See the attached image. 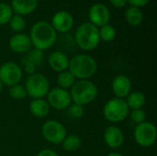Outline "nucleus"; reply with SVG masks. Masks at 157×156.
Masks as SVG:
<instances>
[{
    "mask_svg": "<svg viewBox=\"0 0 157 156\" xmlns=\"http://www.w3.org/2000/svg\"><path fill=\"white\" fill-rule=\"evenodd\" d=\"M29 36L35 49L44 51L54 45L57 32L47 21H38L31 27Z\"/></svg>",
    "mask_w": 157,
    "mask_h": 156,
    "instance_id": "obj_1",
    "label": "nucleus"
},
{
    "mask_svg": "<svg viewBox=\"0 0 157 156\" xmlns=\"http://www.w3.org/2000/svg\"><path fill=\"white\" fill-rule=\"evenodd\" d=\"M68 71L77 80H89L97 73L98 63L91 55L81 53L69 60Z\"/></svg>",
    "mask_w": 157,
    "mask_h": 156,
    "instance_id": "obj_2",
    "label": "nucleus"
},
{
    "mask_svg": "<svg viewBox=\"0 0 157 156\" xmlns=\"http://www.w3.org/2000/svg\"><path fill=\"white\" fill-rule=\"evenodd\" d=\"M75 40L81 50L85 51H93L100 42L98 28L90 22L82 23L75 31Z\"/></svg>",
    "mask_w": 157,
    "mask_h": 156,
    "instance_id": "obj_3",
    "label": "nucleus"
},
{
    "mask_svg": "<svg viewBox=\"0 0 157 156\" xmlns=\"http://www.w3.org/2000/svg\"><path fill=\"white\" fill-rule=\"evenodd\" d=\"M72 102L86 106L93 102L98 95V86L90 80H76L70 89Z\"/></svg>",
    "mask_w": 157,
    "mask_h": 156,
    "instance_id": "obj_4",
    "label": "nucleus"
},
{
    "mask_svg": "<svg viewBox=\"0 0 157 156\" xmlns=\"http://www.w3.org/2000/svg\"><path fill=\"white\" fill-rule=\"evenodd\" d=\"M102 113L108 121L111 123H120L128 118L130 108H128L125 99L113 97L105 103Z\"/></svg>",
    "mask_w": 157,
    "mask_h": 156,
    "instance_id": "obj_5",
    "label": "nucleus"
},
{
    "mask_svg": "<svg viewBox=\"0 0 157 156\" xmlns=\"http://www.w3.org/2000/svg\"><path fill=\"white\" fill-rule=\"evenodd\" d=\"M24 86L27 96L31 99L44 98L50 90V82L44 74L34 73L27 77Z\"/></svg>",
    "mask_w": 157,
    "mask_h": 156,
    "instance_id": "obj_6",
    "label": "nucleus"
},
{
    "mask_svg": "<svg viewBox=\"0 0 157 156\" xmlns=\"http://www.w3.org/2000/svg\"><path fill=\"white\" fill-rule=\"evenodd\" d=\"M41 134L46 142L58 145L62 144L67 135V131L62 122L55 120H49L42 124Z\"/></svg>",
    "mask_w": 157,
    "mask_h": 156,
    "instance_id": "obj_7",
    "label": "nucleus"
},
{
    "mask_svg": "<svg viewBox=\"0 0 157 156\" xmlns=\"http://www.w3.org/2000/svg\"><path fill=\"white\" fill-rule=\"evenodd\" d=\"M133 136L138 145L144 148H149L156 142V127L154 123L149 121L137 124L133 131Z\"/></svg>",
    "mask_w": 157,
    "mask_h": 156,
    "instance_id": "obj_8",
    "label": "nucleus"
},
{
    "mask_svg": "<svg viewBox=\"0 0 157 156\" xmlns=\"http://www.w3.org/2000/svg\"><path fill=\"white\" fill-rule=\"evenodd\" d=\"M23 71L20 65L15 62H6L0 65V82L7 86H11L22 80Z\"/></svg>",
    "mask_w": 157,
    "mask_h": 156,
    "instance_id": "obj_9",
    "label": "nucleus"
},
{
    "mask_svg": "<svg viewBox=\"0 0 157 156\" xmlns=\"http://www.w3.org/2000/svg\"><path fill=\"white\" fill-rule=\"evenodd\" d=\"M46 97L49 106L55 110H64L72 104L69 91L58 86L50 89Z\"/></svg>",
    "mask_w": 157,
    "mask_h": 156,
    "instance_id": "obj_10",
    "label": "nucleus"
},
{
    "mask_svg": "<svg viewBox=\"0 0 157 156\" xmlns=\"http://www.w3.org/2000/svg\"><path fill=\"white\" fill-rule=\"evenodd\" d=\"M90 23L96 27H102L109 24L110 19V11L109 7L102 3H96L91 6L88 12Z\"/></svg>",
    "mask_w": 157,
    "mask_h": 156,
    "instance_id": "obj_11",
    "label": "nucleus"
},
{
    "mask_svg": "<svg viewBox=\"0 0 157 156\" xmlns=\"http://www.w3.org/2000/svg\"><path fill=\"white\" fill-rule=\"evenodd\" d=\"M132 84L131 79L125 74H119L115 76L111 83V89L115 97L125 99L132 92Z\"/></svg>",
    "mask_w": 157,
    "mask_h": 156,
    "instance_id": "obj_12",
    "label": "nucleus"
},
{
    "mask_svg": "<svg viewBox=\"0 0 157 156\" xmlns=\"http://www.w3.org/2000/svg\"><path fill=\"white\" fill-rule=\"evenodd\" d=\"M52 26L57 32L65 33L74 26V17L68 11L61 10L56 12L52 18Z\"/></svg>",
    "mask_w": 157,
    "mask_h": 156,
    "instance_id": "obj_13",
    "label": "nucleus"
},
{
    "mask_svg": "<svg viewBox=\"0 0 157 156\" xmlns=\"http://www.w3.org/2000/svg\"><path fill=\"white\" fill-rule=\"evenodd\" d=\"M105 143L110 149H118L124 143V133L118 126H109L103 134Z\"/></svg>",
    "mask_w": 157,
    "mask_h": 156,
    "instance_id": "obj_14",
    "label": "nucleus"
},
{
    "mask_svg": "<svg viewBox=\"0 0 157 156\" xmlns=\"http://www.w3.org/2000/svg\"><path fill=\"white\" fill-rule=\"evenodd\" d=\"M9 48L16 53H26L31 50L32 44L29 36L24 33L14 34L8 41Z\"/></svg>",
    "mask_w": 157,
    "mask_h": 156,
    "instance_id": "obj_15",
    "label": "nucleus"
},
{
    "mask_svg": "<svg viewBox=\"0 0 157 156\" xmlns=\"http://www.w3.org/2000/svg\"><path fill=\"white\" fill-rule=\"evenodd\" d=\"M48 63L51 69L56 73H62L68 70L69 66V58L68 56L60 51L52 52L48 57Z\"/></svg>",
    "mask_w": 157,
    "mask_h": 156,
    "instance_id": "obj_16",
    "label": "nucleus"
},
{
    "mask_svg": "<svg viewBox=\"0 0 157 156\" xmlns=\"http://www.w3.org/2000/svg\"><path fill=\"white\" fill-rule=\"evenodd\" d=\"M39 0H12V11L19 16H27L35 11L38 6Z\"/></svg>",
    "mask_w": 157,
    "mask_h": 156,
    "instance_id": "obj_17",
    "label": "nucleus"
},
{
    "mask_svg": "<svg viewBox=\"0 0 157 156\" xmlns=\"http://www.w3.org/2000/svg\"><path fill=\"white\" fill-rule=\"evenodd\" d=\"M29 108L32 116L42 119L47 117V115L50 113L51 107L49 106L47 100H45L44 98H35L31 99Z\"/></svg>",
    "mask_w": 157,
    "mask_h": 156,
    "instance_id": "obj_18",
    "label": "nucleus"
},
{
    "mask_svg": "<svg viewBox=\"0 0 157 156\" xmlns=\"http://www.w3.org/2000/svg\"><path fill=\"white\" fill-rule=\"evenodd\" d=\"M125 101L130 110H133L143 108L146 102V98L144 93L140 91H133L128 95V97L125 98Z\"/></svg>",
    "mask_w": 157,
    "mask_h": 156,
    "instance_id": "obj_19",
    "label": "nucleus"
},
{
    "mask_svg": "<svg viewBox=\"0 0 157 156\" xmlns=\"http://www.w3.org/2000/svg\"><path fill=\"white\" fill-rule=\"evenodd\" d=\"M125 19L129 25L132 27L140 26L144 20V14L140 7L130 6L127 8L125 12Z\"/></svg>",
    "mask_w": 157,
    "mask_h": 156,
    "instance_id": "obj_20",
    "label": "nucleus"
},
{
    "mask_svg": "<svg viewBox=\"0 0 157 156\" xmlns=\"http://www.w3.org/2000/svg\"><path fill=\"white\" fill-rule=\"evenodd\" d=\"M63 149L67 152H75L80 149L82 146V140L79 136L71 134L66 135L64 140L62 143Z\"/></svg>",
    "mask_w": 157,
    "mask_h": 156,
    "instance_id": "obj_21",
    "label": "nucleus"
},
{
    "mask_svg": "<svg viewBox=\"0 0 157 156\" xmlns=\"http://www.w3.org/2000/svg\"><path fill=\"white\" fill-rule=\"evenodd\" d=\"M75 81H76V79L68 70L59 73V74L57 76L58 87H60L62 89H65V90L71 89V87L73 86V85L75 84Z\"/></svg>",
    "mask_w": 157,
    "mask_h": 156,
    "instance_id": "obj_22",
    "label": "nucleus"
},
{
    "mask_svg": "<svg viewBox=\"0 0 157 156\" xmlns=\"http://www.w3.org/2000/svg\"><path fill=\"white\" fill-rule=\"evenodd\" d=\"M98 31H99L100 40H102L104 41L109 42V41H112L116 38V29L113 26H111L109 24L100 27Z\"/></svg>",
    "mask_w": 157,
    "mask_h": 156,
    "instance_id": "obj_23",
    "label": "nucleus"
},
{
    "mask_svg": "<svg viewBox=\"0 0 157 156\" xmlns=\"http://www.w3.org/2000/svg\"><path fill=\"white\" fill-rule=\"evenodd\" d=\"M9 27L10 29L15 31L16 33H21V31L26 27V21L22 16L19 15H13L9 20Z\"/></svg>",
    "mask_w": 157,
    "mask_h": 156,
    "instance_id": "obj_24",
    "label": "nucleus"
},
{
    "mask_svg": "<svg viewBox=\"0 0 157 156\" xmlns=\"http://www.w3.org/2000/svg\"><path fill=\"white\" fill-rule=\"evenodd\" d=\"M9 96L16 100H21L24 99L26 97H28L25 86L20 84H17L9 86Z\"/></svg>",
    "mask_w": 157,
    "mask_h": 156,
    "instance_id": "obj_25",
    "label": "nucleus"
},
{
    "mask_svg": "<svg viewBox=\"0 0 157 156\" xmlns=\"http://www.w3.org/2000/svg\"><path fill=\"white\" fill-rule=\"evenodd\" d=\"M13 16V11L11 6L6 4L0 2V25H5L9 22Z\"/></svg>",
    "mask_w": 157,
    "mask_h": 156,
    "instance_id": "obj_26",
    "label": "nucleus"
},
{
    "mask_svg": "<svg viewBox=\"0 0 157 156\" xmlns=\"http://www.w3.org/2000/svg\"><path fill=\"white\" fill-rule=\"evenodd\" d=\"M25 58L29 62H30L35 67H37L38 65H40L43 62V53L42 51H40L38 49H33L29 51V54Z\"/></svg>",
    "mask_w": 157,
    "mask_h": 156,
    "instance_id": "obj_27",
    "label": "nucleus"
},
{
    "mask_svg": "<svg viewBox=\"0 0 157 156\" xmlns=\"http://www.w3.org/2000/svg\"><path fill=\"white\" fill-rule=\"evenodd\" d=\"M66 110H67V114L72 119H75V120H79V119H81L85 115V108H84V107L81 106V105H78V104H75V103L71 104L66 108Z\"/></svg>",
    "mask_w": 157,
    "mask_h": 156,
    "instance_id": "obj_28",
    "label": "nucleus"
},
{
    "mask_svg": "<svg viewBox=\"0 0 157 156\" xmlns=\"http://www.w3.org/2000/svg\"><path fill=\"white\" fill-rule=\"evenodd\" d=\"M129 116H130L131 120H132V122H134L136 124H140V123L146 121V113L143 108L130 110Z\"/></svg>",
    "mask_w": 157,
    "mask_h": 156,
    "instance_id": "obj_29",
    "label": "nucleus"
},
{
    "mask_svg": "<svg viewBox=\"0 0 157 156\" xmlns=\"http://www.w3.org/2000/svg\"><path fill=\"white\" fill-rule=\"evenodd\" d=\"M22 67L24 68V71H25L29 75L34 74L35 71H36V67H35L30 62H29L26 58H23V59H22Z\"/></svg>",
    "mask_w": 157,
    "mask_h": 156,
    "instance_id": "obj_30",
    "label": "nucleus"
},
{
    "mask_svg": "<svg viewBox=\"0 0 157 156\" xmlns=\"http://www.w3.org/2000/svg\"><path fill=\"white\" fill-rule=\"evenodd\" d=\"M150 0H127V3H129L132 6L141 7L144 6L149 3Z\"/></svg>",
    "mask_w": 157,
    "mask_h": 156,
    "instance_id": "obj_31",
    "label": "nucleus"
},
{
    "mask_svg": "<svg viewBox=\"0 0 157 156\" xmlns=\"http://www.w3.org/2000/svg\"><path fill=\"white\" fill-rule=\"evenodd\" d=\"M36 156H60L58 154V153H56L55 151L52 150V149H44L41 150L40 153H38V154Z\"/></svg>",
    "mask_w": 157,
    "mask_h": 156,
    "instance_id": "obj_32",
    "label": "nucleus"
},
{
    "mask_svg": "<svg viewBox=\"0 0 157 156\" xmlns=\"http://www.w3.org/2000/svg\"><path fill=\"white\" fill-rule=\"evenodd\" d=\"M109 3L117 8H121L127 5V0H109Z\"/></svg>",
    "mask_w": 157,
    "mask_h": 156,
    "instance_id": "obj_33",
    "label": "nucleus"
},
{
    "mask_svg": "<svg viewBox=\"0 0 157 156\" xmlns=\"http://www.w3.org/2000/svg\"><path fill=\"white\" fill-rule=\"evenodd\" d=\"M107 156H124L121 153H118V152H112L110 154H109Z\"/></svg>",
    "mask_w": 157,
    "mask_h": 156,
    "instance_id": "obj_34",
    "label": "nucleus"
},
{
    "mask_svg": "<svg viewBox=\"0 0 157 156\" xmlns=\"http://www.w3.org/2000/svg\"><path fill=\"white\" fill-rule=\"evenodd\" d=\"M3 86H4V85L0 82V93H1V91H2V89H3Z\"/></svg>",
    "mask_w": 157,
    "mask_h": 156,
    "instance_id": "obj_35",
    "label": "nucleus"
}]
</instances>
